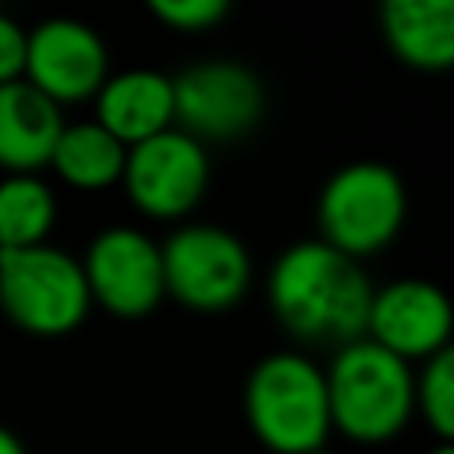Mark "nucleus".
Listing matches in <instances>:
<instances>
[{
  "instance_id": "1",
  "label": "nucleus",
  "mask_w": 454,
  "mask_h": 454,
  "mask_svg": "<svg viewBox=\"0 0 454 454\" xmlns=\"http://www.w3.org/2000/svg\"><path fill=\"white\" fill-rule=\"evenodd\" d=\"M376 284L365 262L319 238H301L277 252L266 273V305L273 319L305 344L344 348L365 337Z\"/></svg>"
},
{
  "instance_id": "2",
  "label": "nucleus",
  "mask_w": 454,
  "mask_h": 454,
  "mask_svg": "<svg viewBox=\"0 0 454 454\" xmlns=\"http://www.w3.org/2000/svg\"><path fill=\"white\" fill-rule=\"evenodd\" d=\"M241 408L252 436L270 454L323 450L333 433L326 372L294 348L270 351L248 369Z\"/></svg>"
},
{
  "instance_id": "3",
  "label": "nucleus",
  "mask_w": 454,
  "mask_h": 454,
  "mask_svg": "<svg viewBox=\"0 0 454 454\" xmlns=\"http://www.w3.org/2000/svg\"><path fill=\"white\" fill-rule=\"evenodd\" d=\"M323 372L330 422L351 443H390L415 419V365L369 337L337 348Z\"/></svg>"
},
{
  "instance_id": "4",
  "label": "nucleus",
  "mask_w": 454,
  "mask_h": 454,
  "mask_svg": "<svg viewBox=\"0 0 454 454\" xmlns=\"http://www.w3.org/2000/svg\"><path fill=\"white\" fill-rule=\"evenodd\" d=\"M408 188L404 177L380 160H355L337 167L316 199L319 241L365 262L383 252L404 227Z\"/></svg>"
},
{
  "instance_id": "5",
  "label": "nucleus",
  "mask_w": 454,
  "mask_h": 454,
  "mask_svg": "<svg viewBox=\"0 0 454 454\" xmlns=\"http://www.w3.org/2000/svg\"><path fill=\"white\" fill-rule=\"evenodd\" d=\"M92 309L82 262L57 248L35 245L0 252V312L32 337H64Z\"/></svg>"
},
{
  "instance_id": "6",
  "label": "nucleus",
  "mask_w": 454,
  "mask_h": 454,
  "mask_svg": "<svg viewBox=\"0 0 454 454\" xmlns=\"http://www.w3.org/2000/svg\"><path fill=\"white\" fill-rule=\"evenodd\" d=\"M163 287L192 312H227L252 287V252L223 223L188 220L160 241Z\"/></svg>"
},
{
  "instance_id": "7",
  "label": "nucleus",
  "mask_w": 454,
  "mask_h": 454,
  "mask_svg": "<svg viewBox=\"0 0 454 454\" xmlns=\"http://www.w3.org/2000/svg\"><path fill=\"white\" fill-rule=\"evenodd\" d=\"M266 117V85L241 60H199L174 74V128L195 142H238Z\"/></svg>"
},
{
  "instance_id": "8",
  "label": "nucleus",
  "mask_w": 454,
  "mask_h": 454,
  "mask_svg": "<svg viewBox=\"0 0 454 454\" xmlns=\"http://www.w3.org/2000/svg\"><path fill=\"white\" fill-rule=\"evenodd\" d=\"M121 188L149 220H184L209 188V149L167 128L138 145H128Z\"/></svg>"
},
{
  "instance_id": "9",
  "label": "nucleus",
  "mask_w": 454,
  "mask_h": 454,
  "mask_svg": "<svg viewBox=\"0 0 454 454\" xmlns=\"http://www.w3.org/2000/svg\"><path fill=\"white\" fill-rule=\"evenodd\" d=\"M78 262L92 305H99L117 319H142L156 312V305L167 298L160 241L138 227L128 223L103 227L85 245V255Z\"/></svg>"
},
{
  "instance_id": "10",
  "label": "nucleus",
  "mask_w": 454,
  "mask_h": 454,
  "mask_svg": "<svg viewBox=\"0 0 454 454\" xmlns=\"http://www.w3.org/2000/svg\"><path fill=\"white\" fill-rule=\"evenodd\" d=\"M21 78L57 106L96 99V92L110 78L106 43L89 21L46 18L28 28Z\"/></svg>"
},
{
  "instance_id": "11",
  "label": "nucleus",
  "mask_w": 454,
  "mask_h": 454,
  "mask_svg": "<svg viewBox=\"0 0 454 454\" xmlns=\"http://www.w3.org/2000/svg\"><path fill=\"white\" fill-rule=\"evenodd\" d=\"M365 337L404 362H426L454 340V298L426 277H397L372 291Z\"/></svg>"
},
{
  "instance_id": "12",
  "label": "nucleus",
  "mask_w": 454,
  "mask_h": 454,
  "mask_svg": "<svg viewBox=\"0 0 454 454\" xmlns=\"http://www.w3.org/2000/svg\"><path fill=\"white\" fill-rule=\"evenodd\" d=\"M96 124L117 142L138 145L167 128H174V78L156 67L114 71L92 99Z\"/></svg>"
},
{
  "instance_id": "13",
  "label": "nucleus",
  "mask_w": 454,
  "mask_h": 454,
  "mask_svg": "<svg viewBox=\"0 0 454 454\" xmlns=\"http://www.w3.org/2000/svg\"><path fill=\"white\" fill-rule=\"evenodd\" d=\"M64 114L25 78L0 85V170L39 174L64 128Z\"/></svg>"
},
{
  "instance_id": "14",
  "label": "nucleus",
  "mask_w": 454,
  "mask_h": 454,
  "mask_svg": "<svg viewBox=\"0 0 454 454\" xmlns=\"http://www.w3.org/2000/svg\"><path fill=\"white\" fill-rule=\"evenodd\" d=\"M380 32L404 67H454V0H383Z\"/></svg>"
},
{
  "instance_id": "15",
  "label": "nucleus",
  "mask_w": 454,
  "mask_h": 454,
  "mask_svg": "<svg viewBox=\"0 0 454 454\" xmlns=\"http://www.w3.org/2000/svg\"><path fill=\"white\" fill-rule=\"evenodd\" d=\"M124 160H128V145L117 142L106 128H99L96 121H71L57 135V145L50 153V170L78 192H103L121 184Z\"/></svg>"
},
{
  "instance_id": "16",
  "label": "nucleus",
  "mask_w": 454,
  "mask_h": 454,
  "mask_svg": "<svg viewBox=\"0 0 454 454\" xmlns=\"http://www.w3.org/2000/svg\"><path fill=\"white\" fill-rule=\"evenodd\" d=\"M53 223H57V195L39 174L0 177V252L46 245Z\"/></svg>"
},
{
  "instance_id": "17",
  "label": "nucleus",
  "mask_w": 454,
  "mask_h": 454,
  "mask_svg": "<svg viewBox=\"0 0 454 454\" xmlns=\"http://www.w3.org/2000/svg\"><path fill=\"white\" fill-rule=\"evenodd\" d=\"M415 415L436 433V440L454 443V340L415 369Z\"/></svg>"
},
{
  "instance_id": "18",
  "label": "nucleus",
  "mask_w": 454,
  "mask_h": 454,
  "mask_svg": "<svg viewBox=\"0 0 454 454\" xmlns=\"http://www.w3.org/2000/svg\"><path fill=\"white\" fill-rule=\"evenodd\" d=\"M149 14L174 32H209L231 14V4L227 0H153Z\"/></svg>"
},
{
  "instance_id": "19",
  "label": "nucleus",
  "mask_w": 454,
  "mask_h": 454,
  "mask_svg": "<svg viewBox=\"0 0 454 454\" xmlns=\"http://www.w3.org/2000/svg\"><path fill=\"white\" fill-rule=\"evenodd\" d=\"M25 46H28V32L0 11V85L18 82L25 74Z\"/></svg>"
},
{
  "instance_id": "20",
  "label": "nucleus",
  "mask_w": 454,
  "mask_h": 454,
  "mask_svg": "<svg viewBox=\"0 0 454 454\" xmlns=\"http://www.w3.org/2000/svg\"><path fill=\"white\" fill-rule=\"evenodd\" d=\"M0 454H25V443L7 426H0Z\"/></svg>"
},
{
  "instance_id": "21",
  "label": "nucleus",
  "mask_w": 454,
  "mask_h": 454,
  "mask_svg": "<svg viewBox=\"0 0 454 454\" xmlns=\"http://www.w3.org/2000/svg\"><path fill=\"white\" fill-rule=\"evenodd\" d=\"M426 454H454V443H443V440H440V443H436V447H429Z\"/></svg>"
},
{
  "instance_id": "22",
  "label": "nucleus",
  "mask_w": 454,
  "mask_h": 454,
  "mask_svg": "<svg viewBox=\"0 0 454 454\" xmlns=\"http://www.w3.org/2000/svg\"><path fill=\"white\" fill-rule=\"evenodd\" d=\"M309 454H330V450H326V447H323V450H309Z\"/></svg>"
}]
</instances>
